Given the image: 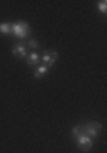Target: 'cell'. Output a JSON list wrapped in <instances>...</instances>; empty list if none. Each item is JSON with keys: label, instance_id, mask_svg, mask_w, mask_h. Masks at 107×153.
<instances>
[{"label": "cell", "instance_id": "obj_2", "mask_svg": "<svg viewBox=\"0 0 107 153\" xmlns=\"http://www.w3.org/2000/svg\"><path fill=\"white\" fill-rule=\"evenodd\" d=\"M102 131V124L100 123H95V121H92V123H87V124H82V133L87 134L88 138H95L99 136Z\"/></svg>", "mask_w": 107, "mask_h": 153}, {"label": "cell", "instance_id": "obj_8", "mask_svg": "<svg viewBox=\"0 0 107 153\" xmlns=\"http://www.w3.org/2000/svg\"><path fill=\"white\" fill-rule=\"evenodd\" d=\"M0 34H10V24L2 22L0 24Z\"/></svg>", "mask_w": 107, "mask_h": 153}, {"label": "cell", "instance_id": "obj_3", "mask_svg": "<svg viewBox=\"0 0 107 153\" xmlns=\"http://www.w3.org/2000/svg\"><path fill=\"white\" fill-rule=\"evenodd\" d=\"M77 138V145L80 146V150H83V152H88L92 148V138H88L87 134H83V133H80Z\"/></svg>", "mask_w": 107, "mask_h": 153}, {"label": "cell", "instance_id": "obj_4", "mask_svg": "<svg viewBox=\"0 0 107 153\" xmlns=\"http://www.w3.org/2000/svg\"><path fill=\"white\" fill-rule=\"evenodd\" d=\"M41 60H43L44 66L51 68V66H53L54 63H56V60H58V53H56V51H46V53H43Z\"/></svg>", "mask_w": 107, "mask_h": 153}, {"label": "cell", "instance_id": "obj_1", "mask_svg": "<svg viewBox=\"0 0 107 153\" xmlns=\"http://www.w3.org/2000/svg\"><path fill=\"white\" fill-rule=\"evenodd\" d=\"M10 33L19 39L27 38L29 36V24L27 22H22V21L14 22V24H10Z\"/></svg>", "mask_w": 107, "mask_h": 153}, {"label": "cell", "instance_id": "obj_6", "mask_svg": "<svg viewBox=\"0 0 107 153\" xmlns=\"http://www.w3.org/2000/svg\"><path fill=\"white\" fill-rule=\"evenodd\" d=\"M26 61H27V65L29 66H34V65H38L39 61H41V55H38L36 51H32L31 55L26 58Z\"/></svg>", "mask_w": 107, "mask_h": 153}, {"label": "cell", "instance_id": "obj_5", "mask_svg": "<svg viewBox=\"0 0 107 153\" xmlns=\"http://www.w3.org/2000/svg\"><path fill=\"white\" fill-rule=\"evenodd\" d=\"M12 53H14L17 58H27V46L24 43H19L12 48Z\"/></svg>", "mask_w": 107, "mask_h": 153}, {"label": "cell", "instance_id": "obj_11", "mask_svg": "<svg viewBox=\"0 0 107 153\" xmlns=\"http://www.w3.org/2000/svg\"><path fill=\"white\" fill-rule=\"evenodd\" d=\"M71 133H73V136H78V134L82 133V124L73 126V129H71Z\"/></svg>", "mask_w": 107, "mask_h": 153}, {"label": "cell", "instance_id": "obj_10", "mask_svg": "<svg viewBox=\"0 0 107 153\" xmlns=\"http://www.w3.org/2000/svg\"><path fill=\"white\" fill-rule=\"evenodd\" d=\"M99 10H100L102 14H106V10H107V2H106V0L99 2Z\"/></svg>", "mask_w": 107, "mask_h": 153}, {"label": "cell", "instance_id": "obj_7", "mask_svg": "<svg viewBox=\"0 0 107 153\" xmlns=\"http://www.w3.org/2000/svg\"><path fill=\"white\" fill-rule=\"evenodd\" d=\"M48 66H44V65H41V66H38V68H36V71H34V76H36V78H41V76H44L46 75V73H48Z\"/></svg>", "mask_w": 107, "mask_h": 153}, {"label": "cell", "instance_id": "obj_9", "mask_svg": "<svg viewBox=\"0 0 107 153\" xmlns=\"http://www.w3.org/2000/svg\"><path fill=\"white\" fill-rule=\"evenodd\" d=\"M26 46H29L31 49H36L39 46V43L36 41V39H29V43H26Z\"/></svg>", "mask_w": 107, "mask_h": 153}]
</instances>
